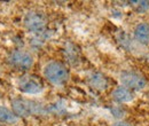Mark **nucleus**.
<instances>
[{
	"label": "nucleus",
	"mask_w": 149,
	"mask_h": 126,
	"mask_svg": "<svg viewBox=\"0 0 149 126\" xmlns=\"http://www.w3.org/2000/svg\"><path fill=\"white\" fill-rule=\"evenodd\" d=\"M44 78L54 86H63L70 78L68 67L60 61H49L42 68Z\"/></svg>",
	"instance_id": "obj_1"
},
{
	"label": "nucleus",
	"mask_w": 149,
	"mask_h": 126,
	"mask_svg": "<svg viewBox=\"0 0 149 126\" xmlns=\"http://www.w3.org/2000/svg\"><path fill=\"white\" fill-rule=\"evenodd\" d=\"M12 110L15 112V115L19 118H26L30 116H39L45 115L46 108L40 104L39 102L24 99V97H15L10 101Z\"/></svg>",
	"instance_id": "obj_2"
},
{
	"label": "nucleus",
	"mask_w": 149,
	"mask_h": 126,
	"mask_svg": "<svg viewBox=\"0 0 149 126\" xmlns=\"http://www.w3.org/2000/svg\"><path fill=\"white\" fill-rule=\"evenodd\" d=\"M48 24L47 16L44 12L38 10V9H31L26 12L23 18V25L24 28L33 35H44L46 32Z\"/></svg>",
	"instance_id": "obj_3"
},
{
	"label": "nucleus",
	"mask_w": 149,
	"mask_h": 126,
	"mask_svg": "<svg viewBox=\"0 0 149 126\" xmlns=\"http://www.w3.org/2000/svg\"><path fill=\"white\" fill-rule=\"evenodd\" d=\"M7 62L13 69L17 71H28L35 64L33 56L23 49L12 51L7 56Z\"/></svg>",
	"instance_id": "obj_4"
},
{
	"label": "nucleus",
	"mask_w": 149,
	"mask_h": 126,
	"mask_svg": "<svg viewBox=\"0 0 149 126\" xmlns=\"http://www.w3.org/2000/svg\"><path fill=\"white\" fill-rule=\"evenodd\" d=\"M120 85L131 90L132 92H140L147 87L146 78L138 71L134 70H123L119 73Z\"/></svg>",
	"instance_id": "obj_5"
},
{
	"label": "nucleus",
	"mask_w": 149,
	"mask_h": 126,
	"mask_svg": "<svg viewBox=\"0 0 149 126\" xmlns=\"http://www.w3.org/2000/svg\"><path fill=\"white\" fill-rule=\"evenodd\" d=\"M16 87L22 94H25V95H38L44 90V85L41 80L32 74L21 76L17 79Z\"/></svg>",
	"instance_id": "obj_6"
},
{
	"label": "nucleus",
	"mask_w": 149,
	"mask_h": 126,
	"mask_svg": "<svg viewBox=\"0 0 149 126\" xmlns=\"http://www.w3.org/2000/svg\"><path fill=\"white\" fill-rule=\"evenodd\" d=\"M111 97L112 100L118 104H127V103H131L134 100L135 95H134V92H132L131 90L120 85V86L116 87L112 90Z\"/></svg>",
	"instance_id": "obj_7"
},
{
	"label": "nucleus",
	"mask_w": 149,
	"mask_h": 126,
	"mask_svg": "<svg viewBox=\"0 0 149 126\" xmlns=\"http://www.w3.org/2000/svg\"><path fill=\"white\" fill-rule=\"evenodd\" d=\"M133 39L140 45H149V23L140 22L133 29Z\"/></svg>",
	"instance_id": "obj_8"
},
{
	"label": "nucleus",
	"mask_w": 149,
	"mask_h": 126,
	"mask_svg": "<svg viewBox=\"0 0 149 126\" xmlns=\"http://www.w3.org/2000/svg\"><path fill=\"white\" fill-rule=\"evenodd\" d=\"M88 84L91 87L97 90H104L108 88V79L101 72H93L88 77Z\"/></svg>",
	"instance_id": "obj_9"
},
{
	"label": "nucleus",
	"mask_w": 149,
	"mask_h": 126,
	"mask_svg": "<svg viewBox=\"0 0 149 126\" xmlns=\"http://www.w3.org/2000/svg\"><path fill=\"white\" fill-rule=\"evenodd\" d=\"M19 118L15 115L12 109L0 106V124L7 125H16L19 123Z\"/></svg>",
	"instance_id": "obj_10"
},
{
	"label": "nucleus",
	"mask_w": 149,
	"mask_h": 126,
	"mask_svg": "<svg viewBox=\"0 0 149 126\" xmlns=\"http://www.w3.org/2000/svg\"><path fill=\"white\" fill-rule=\"evenodd\" d=\"M131 8L138 14H146L149 12V1L147 0H135L129 1Z\"/></svg>",
	"instance_id": "obj_11"
},
{
	"label": "nucleus",
	"mask_w": 149,
	"mask_h": 126,
	"mask_svg": "<svg viewBox=\"0 0 149 126\" xmlns=\"http://www.w3.org/2000/svg\"><path fill=\"white\" fill-rule=\"evenodd\" d=\"M111 126H133V125L131 124L130 122H127V120H124V119H117L116 122L112 123Z\"/></svg>",
	"instance_id": "obj_12"
}]
</instances>
